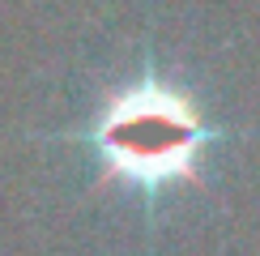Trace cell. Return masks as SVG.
<instances>
[{"label":"cell","instance_id":"6da1fadb","mask_svg":"<svg viewBox=\"0 0 260 256\" xmlns=\"http://www.w3.org/2000/svg\"><path fill=\"white\" fill-rule=\"evenodd\" d=\"M222 137L218 124L205 120L197 94L162 77L154 64L107 90L94 115L77 128L99 184L141 197L201 184V163Z\"/></svg>","mask_w":260,"mask_h":256}]
</instances>
